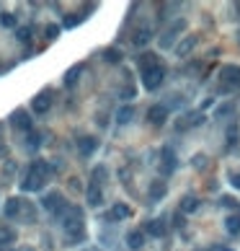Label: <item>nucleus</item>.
<instances>
[{
  "instance_id": "20e7f679",
  "label": "nucleus",
  "mask_w": 240,
  "mask_h": 251,
  "mask_svg": "<svg viewBox=\"0 0 240 251\" xmlns=\"http://www.w3.org/2000/svg\"><path fill=\"white\" fill-rule=\"evenodd\" d=\"M163 80H165V65L163 62L142 70V86L147 88V91H158V88L163 86Z\"/></svg>"
},
{
  "instance_id": "c756f323",
  "label": "nucleus",
  "mask_w": 240,
  "mask_h": 251,
  "mask_svg": "<svg viewBox=\"0 0 240 251\" xmlns=\"http://www.w3.org/2000/svg\"><path fill=\"white\" fill-rule=\"evenodd\" d=\"M21 220H26V226H31V223H36V207L31 202H26V210L21 215Z\"/></svg>"
},
{
  "instance_id": "bb28decb",
  "label": "nucleus",
  "mask_w": 240,
  "mask_h": 251,
  "mask_svg": "<svg viewBox=\"0 0 240 251\" xmlns=\"http://www.w3.org/2000/svg\"><path fill=\"white\" fill-rule=\"evenodd\" d=\"M31 34H34L31 26H18V29H16V39L21 42V44H29L31 42Z\"/></svg>"
},
{
  "instance_id": "a211bd4d",
  "label": "nucleus",
  "mask_w": 240,
  "mask_h": 251,
  "mask_svg": "<svg viewBox=\"0 0 240 251\" xmlns=\"http://www.w3.org/2000/svg\"><path fill=\"white\" fill-rule=\"evenodd\" d=\"M127 246L129 249H142L145 246V230H129L127 233Z\"/></svg>"
},
{
  "instance_id": "9d476101",
  "label": "nucleus",
  "mask_w": 240,
  "mask_h": 251,
  "mask_svg": "<svg viewBox=\"0 0 240 251\" xmlns=\"http://www.w3.org/2000/svg\"><path fill=\"white\" fill-rule=\"evenodd\" d=\"M96 150H98V137H93V135L78 137V153H80L83 158H90Z\"/></svg>"
},
{
  "instance_id": "b1692460",
  "label": "nucleus",
  "mask_w": 240,
  "mask_h": 251,
  "mask_svg": "<svg viewBox=\"0 0 240 251\" xmlns=\"http://www.w3.org/2000/svg\"><path fill=\"white\" fill-rule=\"evenodd\" d=\"M134 119V106H122V109L116 112V122L119 124H129Z\"/></svg>"
},
{
  "instance_id": "e433bc0d",
  "label": "nucleus",
  "mask_w": 240,
  "mask_h": 251,
  "mask_svg": "<svg viewBox=\"0 0 240 251\" xmlns=\"http://www.w3.org/2000/svg\"><path fill=\"white\" fill-rule=\"evenodd\" d=\"M233 11L238 13V19H240V3H235V5H233Z\"/></svg>"
},
{
  "instance_id": "412c9836",
  "label": "nucleus",
  "mask_w": 240,
  "mask_h": 251,
  "mask_svg": "<svg viewBox=\"0 0 240 251\" xmlns=\"http://www.w3.org/2000/svg\"><path fill=\"white\" fill-rule=\"evenodd\" d=\"M150 39H153L150 29H137L132 34V44H134V47H145V44H150Z\"/></svg>"
},
{
  "instance_id": "c85d7f7f",
  "label": "nucleus",
  "mask_w": 240,
  "mask_h": 251,
  "mask_svg": "<svg viewBox=\"0 0 240 251\" xmlns=\"http://www.w3.org/2000/svg\"><path fill=\"white\" fill-rule=\"evenodd\" d=\"M0 26H5V29H16V26H18L16 13H0Z\"/></svg>"
},
{
  "instance_id": "2eb2a0df",
  "label": "nucleus",
  "mask_w": 240,
  "mask_h": 251,
  "mask_svg": "<svg viewBox=\"0 0 240 251\" xmlns=\"http://www.w3.org/2000/svg\"><path fill=\"white\" fill-rule=\"evenodd\" d=\"M165 192H168V184L163 182V179H155V182H150V202H158V200H163L165 197Z\"/></svg>"
},
{
  "instance_id": "4be33fe9",
  "label": "nucleus",
  "mask_w": 240,
  "mask_h": 251,
  "mask_svg": "<svg viewBox=\"0 0 240 251\" xmlns=\"http://www.w3.org/2000/svg\"><path fill=\"white\" fill-rule=\"evenodd\" d=\"M196 42H199L196 37H186V39H183V42L178 44V47H176V55H178V57H186L189 52H191L194 47H196Z\"/></svg>"
},
{
  "instance_id": "6e6552de",
  "label": "nucleus",
  "mask_w": 240,
  "mask_h": 251,
  "mask_svg": "<svg viewBox=\"0 0 240 251\" xmlns=\"http://www.w3.org/2000/svg\"><path fill=\"white\" fill-rule=\"evenodd\" d=\"M147 122L155 124V127H163V124L168 122V106L165 104H153L150 109H147Z\"/></svg>"
},
{
  "instance_id": "ddd939ff",
  "label": "nucleus",
  "mask_w": 240,
  "mask_h": 251,
  "mask_svg": "<svg viewBox=\"0 0 240 251\" xmlns=\"http://www.w3.org/2000/svg\"><path fill=\"white\" fill-rule=\"evenodd\" d=\"M145 233H150L153 238H163L165 233H168V226H165L160 218H155V220H147L145 223Z\"/></svg>"
},
{
  "instance_id": "0eeeda50",
  "label": "nucleus",
  "mask_w": 240,
  "mask_h": 251,
  "mask_svg": "<svg viewBox=\"0 0 240 251\" xmlns=\"http://www.w3.org/2000/svg\"><path fill=\"white\" fill-rule=\"evenodd\" d=\"M11 124H13V130H18V132H29L34 130V122H31V114L26 112V109H16L13 114H11Z\"/></svg>"
},
{
  "instance_id": "39448f33",
  "label": "nucleus",
  "mask_w": 240,
  "mask_h": 251,
  "mask_svg": "<svg viewBox=\"0 0 240 251\" xmlns=\"http://www.w3.org/2000/svg\"><path fill=\"white\" fill-rule=\"evenodd\" d=\"M181 31H186V21L183 19H178V21H173L168 29L163 31V37H160V47L163 49H171L173 44H176V39H178V34Z\"/></svg>"
},
{
  "instance_id": "5701e85b",
  "label": "nucleus",
  "mask_w": 240,
  "mask_h": 251,
  "mask_svg": "<svg viewBox=\"0 0 240 251\" xmlns=\"http://www.w3.org/2000/svg\"><path fill=\"white\" fill-rule=\"evenodd\" d=\"M225 230L230 233V236H240V215H227Z\"/></svg>"
},
{
  "instance_id": "7c9ffc66",
  "label": "nucleus",
  "mask_w": 240,
  "mask_h": 251,
  "mask_svg": "<svg viewBox=\"0 0 240 251\" xmlns=\"http://www.w3.org/2000/svg\"><path fill=\"white\" fill-rule=\"evenodd\" d=\"M80 21H83L80 13H67V16H65V21H62V26H65V29H72V26H78Z\"/></svg>"
},
{
  "instance_id": "f704fd0d",
  "label": "nucleus",
  "mask_w": 240,
  "mask_h": 251,
  "mask_svg": "<svg viewBox=\"0 0 240 251\" xmlns=\"http://www.w3.org/2000/svg\"><path fill=\"white\" fill-rule=\"evenodd\" d=\"M230 184H233L235 189H240V171H235V174H230Z\"/></svg>"
},
{
  "instance_id": "1a4fd4ad",
  "label": "nucleus",
  "mask_w": 240,
  "mask_h": 251,
  "mask_svg": "<svg viewBox=\"0 0 240 251\" xmlns=\"http://www.w3.org/2000/svg\"><path fill=\"white\" fill-rule=\"evenodd\" d=\"M176 166H178L176 153H173L171 148H163V150H160V174H163V176H168V174L176 171Z\"/></svg>"
},
{
  "instance_id": "58836bf2",
  "label": "nucleus",
  "mask_w": 240,
  "mask_h": 251,
  "mask_svg": "<svg viewBox=\"0 0 240 251\" xmlns=\"http://www.w3.org/2000/svg\"><path fill=\"white\" fill-rule=\"evenodd\" d=\"M238 42H240V29H238Z\"/></svg>"
},
{
  "instance_id": "7ed1b4c3",
  "label": "nucleus",
  "mask_w": 240,
  "mask_h": 251,
  "mask_svg": "<svg viewBox=\"0 0 240 251\" xmlns=\"http://www.w3.org/2000/svg\"><path fill=\"white\" fill-rule=\"evenodd\" d=\"M42 207L47 210V212H52V215H65L70 205H67V200H65L62 192L52 189V192H47V194L42 197Z\"/></svg>"
},
{
  "instance_id": "c9c22d12",
  "label": "nucleus",
  "mask_w": 240,
  "mask_h": 251,
  "mask_svg": "<svg viewBox=\"0 0 240 251\" xmlns=\"http://www.w3.org/2000/svg\"><path fill=\"white\" fill-rule=\"evenodd\" d=\"M235 202H238V200H233V197H222V205H225V207H235Z\"/></svg>"
},
{
  "instance_id": "f257e3e1",
  "label": "nucleus",
  "mask_w": 240,
  "mask_h": 251,
  "mask_svg": "<svg viewBox=\"0 0 240 251\" xmlns=\"http://www.w3.org/2000/svg\"><path fill=\"white\" fill-rule=\"evenodd\" d=\"M54 174V168L49 160H42V158H36L34 163L26 168V174H23V182H21V189L23 192H39L44 189V184H47V179Z\"/></svg>"
},
{
  "instance_id": "2f4dec72",
  "label": "nucleus",
  "mask_w": 240,
  "mask_h": 251,
  "mask_svg": "<svg viewBox=\"0 0 240 251\" xmlns=\"http://www.w3.org/2000/svg\"><path fill=\"white\" fill-rule=\"evenodd\" d=\"M60 31H62V26H57V23H47V26H44V37H47V39H57Z\"/></svg>"
},
{
  "instance_id": "473e14b6",
  "label": "nucleus",
  "mask_w": 240,
  "mask_h": 251,
  "mask_svg": "<svg viewBox=\"0 0 240 251\" xmlns=\"http://www.w3.org/2000/svg\"><path fill=\"white\" fill-rule=\"evenodd\" d=\"M134 93H137L134 86H124L122 88V98H124V101H127V98H134Z\"/></svg>"
},
{
  "instance_id": "dca6fc26",
  "label": "nucleus",
  "mask_w": 240,
  "mask_h": 251,
  "mask_svg": "<svg viewBox=\"0 0 240 251\" xmlns=\"http://www.w3.org/2000/svg\"><path fill=\"white\" fill-rule=\"evenodd\" d=\"M18 241V233L11 226H0V249H8Z\"/></svg>"
},
{
  "instance_id": "423d86ee",
  "label": "nucleus",
  "mask_w": 240,
  "mask_h": 251,
  "mask_svg": "<svg viewBox=\"0 0 240 251\" xmlns=\"http://www.w3.org/2000/svg\"><path fill=\"white\" fill-rule=\"evenodd\" d=\"M49 109H52V91H49V88H44V91H39L31 98V112L42 116V114H47Z\"/></svg>"
},
{
  "instance_id": "f8f14e48",
  "label": "nucleus",
  "mask_w": 240,
  "mask_h": 251,
  "mask_svg": "<svg viewBox=\"0 0 240 251\" xmlns=\"http://www.w3.org/2000/svg\"><path fill=\"white\" fill-rule=\"evenodd\" d=\"M86 200H88L90 207H101V205H104V189H101V184H96V182H90V184H88Z\"/></svg>"
},
{
  "instance_id": "f03ea898",
  "label": "nucleus",
  "mask_w": 240,
  "mask_h": 251,
  "mask_svg": "<svg viewBox=\"0 0 240 251\" xmlns=\"http://www.w3.org/2000/svg\"><path fill=\"white\" fill-rule=\"evenodd\" d=\"M62 228L67 233L70 244H80L86 241V228H83V210L80 207H67V212L62 215Z\"/></svg>"
},
{
  "instance_id": "f3484780",
  "label": "nucleus",
  "mask_w": 240,
  "mask_h": 251,
  "mask_svg": "<svg viewBox=\"0 0 240 251\" xmlns=\"http://www.w3.org/2000/svg\"><path fill=\"white\" fill-rule=\"evenodd\" d=\"M204 122V116H199V114H183L181 116V122H176V130L178 132H183V130H189V127H196V124H201Z\"/></svg>"
},
{
  "instance_id": "9b49d317",
  "label": "nucleus",
  "mask_w": 240,
  "mask_h": 251,
  "mask_svg": "<svg viewBox=\"0 0 240 251\" xmlns=\"http://www.w3.org/2000/svg\"><path fill=\"white\" fill-rule=\"evenodd\" d=\"M26 210V200H21V197H11V200H5V218H21Z\"/></svg>"
},
{
  "instance_id": "72a5a7b5",
  "label": "nucleus",
  "mask_w": 240,
  "mask_h": 251,
  "mask_svg": "<svg viewBox=\"0 0 240 251\" xmlns=\"http://www.w3.org/2000/svg\"><path fill=\"white\" fill-rule=\"evenodd\" d=\"M233 112V104H225V106H219V109L215 112V116H225V114H230Z\"/></svg>"
},
{
  "instance_id": "4468645a",
  "label": "nucleus",
  "mask_w": 240,
  "mask_h": 251,
  "mask_svg": "<svg viewBox=\"0 0 240 251\" xmlns=\"http://www.w3.org/2000/svg\"><path fill=\"white\" fill-rule=\"evenodd\" d=\"M129 215H132V207L124 205V202H116L114 207L106 212V220H124V218H129Z\"/></svg>"
},
{
  "instance_id": "cd10ccee",
  "label": "nucleus",
  "mask_w": 240,
  "mask_h": 251,
  "mask_svg": "<svg viewBox=\"0 0 240 251\" xmlns=\"http://www.w3.org/2000/svg\"><path fill=\"white\" fill-rule=\"evenodd\" d=\"M104 60L116 65V62H122V52H119L116 47H109V49H104Z\"/></svg>"
},
{
  "instance_id": "4c0bfd02",
  "label": "nucleus",
  "mask_w": 240,
  "mask_h": 251,
  "mask_svg": "<svg viewBox=\"0 0 240 251\" xmlns=\"http://www.w3.org/2000/svg\"><path fill=\"white\" fill-rule=\"evenodd\" d=\"M215 251H233V249H225V246H222V249H215Z\"/></svg>"
},
{
  "instance_id": "a878e982",
  "label": "nucleus",
  "mask_w": 240,
  "mask_h": 251,
  "mask_svg": "<svg viewBox=\"0 0 240 251\" xmlns=\"http://www.w3.org/2000/svg\"><path fill=\"white\" fill-rule=\"evenodd\" d=\"M196 210H199V200L191 197V194H186L181 200V212H196Z\"/></svg>"
},
{
  "instance_id": "6ab92c4d",
  "label": "nucleus",
  "mask_w": 240,
  "mask_h": 251,
  "mask_svg": "<svg viewBox=\"0 0 240 251\" xmlns=\"http://www.w3.org/2000/svg\"><path fill=\"white\" fill-rule=\"evenodd\" d=\"M83 68H86V65H83V62H78V65H72V68L67 70V73H65V86H67V88H72V86H75L78 80H80V73H83Z\"/></svg>"
},
{
  "instance_id": "aec40b11",
  "label": "nucleus",
  "mask_w": 240,
  "mask_h": 251,
  "mask_svg": "<svg viewBox=\"0 0 240 251\" xmlns=\"http://www.w3.org/2000/svg\"><path fill=\"white\" fill-rule=\"evenodd\" d=\"M42 142H44V132H39V130H31L29 135H26V148H29L31 153L42 148Z\"/></svg>"
},
{
  "instance_id": "393cba45",
  "label": "nucleus",
  "mask_w": 240,
  "mask_h": 251,
  "mask_svg": "<svg viewBox=\"0 0 240 251\" xmlns=\"http://www.w3.org/2000/svg\"><path fill=\"white\" fill-rule=\"evenodd\" d=\"M137 65H140V70H147L153 65H160V60H158V55H153V52H150V55L145 52V55H140V60H137Z\"/></svg>"
}]
</instances>
